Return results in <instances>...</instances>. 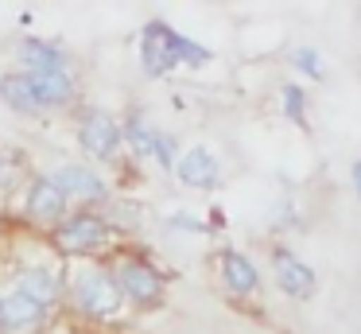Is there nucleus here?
<instances>
[{
    "label": "nucleus",
    "mask_w": 361,
    "mask_h": 334,
    "mask_svg": "<svg viewBox=\"0 0 361 334\" xmlns=\"http://www.w3.org/2000/svg\"><path fill=\"white\" fill-rule=\"evenodd\" d=\"M113 280H117L121 295H125L133 307H156L167 295V280L159 276V268L152 261H144L140 253H121L113 264Z\"/></svg>",
    "instance_id": "nucleus-2"
},
{
    "label": "nucleus",
    "mask_w": 361,
    "mask_h": 334,
    "mask_svg": "<svg viewBox=\"0 0 361 334\" xmlns=\"http://www.w3.org/2000/svg\"><path fill=\"white\" fill-rule=\"evenodd\" d=\"M350 183H353V194H357V202H361V155L350 163Z\"/></svg>",
    "instance_id": "nucleus-20"
},
{
    "label": "nucleus",
    "mask_w": 361,
    "mask_h": 334,
    "mask_svg": "<svg viewBox=\"0 0 361 334\" xmlns=\"http://www.w3.org/2000/svg\"><path fill=\"white\" fill-rule=\"evenodd\" d=\"M218 280L233 299H252V295H260V287H264V276H260V268L252 264V256L241 253V249H233V245H226L218 253Z\"/></svg>",
    "instance_id": "nucleus-8"
},
{
    "label": "nucleus",
    "mask_w": 361,
    "mask_h": 334,
    "mask_svg": "<svg viewBox=\"0 0 361 334\" xmlns=\"http://www.w3.org/2000/svg\"><path fill=\"white\" fill-rule=\"evenodd\" d=\"M0 101L16 113H39V101H35V90L27 82V74H4L0 78Z\"/></svg>",
    "instance_id": "nucleus-17"
},
{
    "label": "nucleus",
    "mask_w": 361,
    "mask_h": 334,
    "mask_svg": "<svg viewBox=\"0 0 361 334\" xmlns=\"http://www.w3.org/2000/svg\"><path fill=\"white\" fill-rule=\"evenodd\" d=\"M51 179L63 186L66 198H78V202H102L109 194L105 179L94 167H86V163H63V167L51 171Z\"/></svg>",
    "instance_id": "nucleus-11"
},
{
    "label": "nucleus",
    "mask_w": 361,
    "mask_h": 334,
    "mask_svg": "<svg viewBox=\"0 0 361 334\" xmlns=\"http://www.w3.org/2000/svg\"><path fill=\"white\" fill-rule=\"evenodd\" d=\"M175 179H179L183 186H190V191H214V186L221 183V160L206 144H195L179 155Z\"/></svg>",
    "instance_id": "nucleus-9"
},
{
    "label": "nucleus",
    "mask_w": 361,
    "mask_h": 334,
    "mask_svg": "<svg viewBox=\"0 0 361 334\" xmlns=\"http://www.w3.org/2000/svg\"><path fill=\"white\" fill-rule=\"evenodd\" d=\"M16 292L27 295V299H35L39 307H51V303L59 299V292H63V284H59V276L51 268H32V272L20 276Z\"/></svg>",
    "instance_id": "nucleus-15"
},
{
    "label": "nucleus",
    "mask_w": 361,
    "mask_h": 334,
    "mask_svg": "<svg viewBox=\"0 0 361 334\" xmlns=\"http://www.w3.org/2000/svg\"><path fill=\"white\" fill-rule=\"evenodd\" d=\"M167 225H171V229H187V233H210V225H206L202 217H190V214H171Z\"/></svg>",
    "instance_id": "nucleus-19"
},
{
    "label": "nucleus",
    "mask_w": 361,
    "mask_h": 334,
    "mask_svg": "<svg viewBox=\"0 0 361 334\" xmlns=\"http://www.w3.org/2000/svg\"><path fill=\"white\" fill-rule=\"evenodd\" d=\"M268 268H272V284L280 287L283 299L311 303L314 295H319V272H314L291 245H272L268 249Z\"/></svg>",
    "instance_id": "nucleus-3"
},
{
    "label": "nucleus",
    "mask_w": 361,
    "mask_h": 334,
    "mask_svg": "<svg viewBox=\"0 0 361 334\" xmlns=\"http://www.w3.org/2000/svg\"><path fill=\"white\" fill-rule=\"evenodd\" d=\"M27 82H32L35 90V101H39V109H59V105H71L74 101V78L66 66L59 70H24Z\"/></svg>",
    "instance_id": "nucleus-12"
},
{
    "label": "nucleus",
    "mask_w": 361,
    "mask_h": 334,
    "mask_svg": "<svg viewBox=\"0 0 361 334\" xmlns=\"http://www.w3.org/2000/svg\"><path fill=\"white\" fill-rule=\"evenodd\" d=\"M74 303L90 318H117L125 307V295H121L109 268H86L74 280Z\"/></svg>",
    "instance_id": "nucleus-4"
},
{
    "label": "nucleus",
    "mask_w": 361,
    "mask_h": 334,
    "mask_svg": "<svg viewBox=\"0 0 361 334\" xmlns=\"http://www.w3.org/2000/svg\"><path fill=\"white\" fill-rule=\"evenodd\" d=\"M288 66L295 70L299 78H307V82H326V54L319 51V47H311V43H295L288 51Z\"/></svg>",
    "instance_id": "nucleus-16"
},
{
    "label": "nucleus",
    "mask_w": 361,
    "mask_h": 334,
    "mask_svg": "<svg viewBox=\"0 0 361 334\" xmlns=\"http://www.w3.org/2000/svg\"><path fill=\"white\" fill-rule=\"evenodd\" d=\"M43 311L35 299H27V295L12 292L0 299V330H24V326H35L43 318Z\"/></svg>",
    "instance_id": "nucleus-13"
},
{
    "label": "nucleus",
    "mask_w": 361,
    "mask_h": 334,
    "mask_svg": "<svg viewBox=\"0 0 361 334\" xmlns=\"http://www.w3.org/2000/svg\"><path fill=\"white\" fill-rule=\"evenodd\" d=\"M214 54L198 39L183 35L167 20H148L140 31V66L148 78H164L175 66H206Z\"/></svg>",
    "instance_id": "nucleus-1"
},
{
    "label": "nucleus",
    "mask_w": 361,
    "mask_h": 334,
    "mask_svg": "<svg viewBox=\"0 0 361 334\" xmlns=\"http://www.w3.org/2000/svg\"><path fill=\"white\" fill-rule=\"evenodd\" d=\"M55 245L66 256H90L109 245V222L94 210H78V214L55 225Z\"/></svg>",
    "instance_id": "nucleus-6"
},
{
    "label": "nucleus",
    "mask_w": 361,
    "mask_h": 334,
    "mask_svg": "<svg viewBox=\"0 0 361 334\" xmlns=\"http://www.w3.org/2000/svg\"><path fill=\"white\" fill-rule=\"evenodd\" d=\"M121 132H125V144L133 148L140 160H156L164 171H175V163H179L183 152H179V144H175L171 132H159L156 124H152L144 113H136V109L125 117Z\"/></svg>",
    "instance_id": "nucleus-5"
},
{
    "label": "nucleus",
    "mask_w": 361,
    "mask_h": 334,
    "mask_svg": "<svg viewBox=\"0 0 361 334\" xmlns=\"http://www.w3.org/2000/svg\"><path fill=\"white\" fill-rule=\"evenodd\" d=\"M280 113H283V121L295 124L299 132H311V97H307L299 78H288V82L280 85Z\"/></svg>",
    "instance_id": "nucleus-14"
},
{
    "label": "nucleus",
    "mask_w": 361,
    "mask_h": 334,
    "mask_svg": "<svg viewBox=\"0 0 361 334\" xmlns=\"http://www.w3.org/2000/svg\"><path fill=\"white\" fill-rule=\"evenodd\" d=\"M16 54L27 70H59L63 66V51L55 43H43V39H20Z\"/></svg>",
    "instance_id": "nucleus-18"
},
{
    "label": "nucleus",
    "mask_w": 361,
    "mask_h": 334,
    "mask_svg": "<svg viewBox=\"0 0 361 334\" xmlns=\"http://www.w3.org/2000/svg\"><path fill=\"white\" fill-rule=\"evenodd\" d=\"M78 144L86 155L94 160H113L125 144V132H121V121L109 117L105 109H90L86 117L78 121Z\"/></svg>",
    "instance_id": "nucleus-7"
},
{
    "label": "nucleus",
    "mask_w": 361,
    "mask_h": 334,
    "mask_svg": "<svg viewBox=\"0 0 361 334\" xmlns=\"http://www.w3.org/2000/svg\"><path fill=\"white\" fill-rule=\"evenodd\" d=\"M66 206H71V198H66L63 186H59L51 175H39L32 186H27L24 210L35 217V222H43V225H59V222H66Z\"/></svg>",
    "instance_id": "nucleus-10"
}]
</instances>
